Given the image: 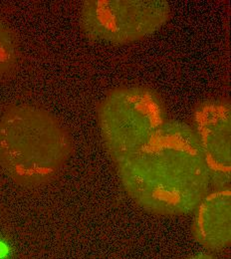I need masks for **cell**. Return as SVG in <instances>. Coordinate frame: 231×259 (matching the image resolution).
Here are the masks:
<instances>
[{
    "instance_id": "6da1fadb",
    "label": "cell",
    "mask_w": 231,
    "mask_h": 259,
    "mask_svg": "<svg viewBox=\"0 0 231 259\" xmlns=\"http://www.w3.org/2000/svg\"><path fill=\"white\" fill-rule=\"evenodd\" d=\"M116 166L124 191L151 213L187 215L210 193L201 146L184 122L167 120L146 146Z\"/></svg>"
},
{
    "instance_id": "7a4b0ae2",
    "label": "cell",
    "mask_w": 231,
    "mask_h": 259,
    "mask_svg": "<svg viewBox=\"0 0 231 259\" xmlns=\"http://www.w3.org/2000/svg\"><path fill=\"white\" fill-rule=\"evenodd\" d=\"M71 154L69 132L45 109L17 105L0 116V168L19 187L36 189L51 183Z\"/></svg>"
},
{
    "instance_id": "3957f363",
    "label": "cell",
    "mask_w": 231,
    "mask_h": 259,
    "mask_svg": "<svg viewBox=\"0 0 231 259\" xmlns=\"http://www.w3.org/2000/svg\"><path fill=\"white\" fill-rule=\"evenodd\" d=\"M166 121L163 98L146 86L116 88L106 95L98 108L102 140L116 164L137 153Z\"/></svg>"
},
{
    "instance_id": "277c9868",
    "label": "cell",
    "mask_w": 231,
    "mask_h": 259,
    "mask_svg": "<svg viewBox=\"0 0 231 259\" xmlns=\"http://www.w3.org/2000/svg\"><path fill=\"white\" fill-rule=\"evenodd\" d=\"M169 17L164 0H88L80 11V26L92 41L120 45L154 34Z\"/></svg>"
},
{
    "instance_id": "5b68a950",
    "label": "cell",
    "mask_w": 231,
    "mask_h": 259,
    "mask_svg": "<svg viewBox=\"0 0 231 259\" xmlns=\"http://www.w3.org/2000/svg\"><path fill=\"white\" fill-rule=\"evenodd\" d=\"M230 104L225 100H207L199 104L192 126L208 166L211 187H230Z\"/></svg>"
},
{
    "instance_id": "8992f818",
    "label": "cell",
    "mask_w": 231,
    "mask_h": 259,
    "mask_svg": "<svg viewBox=\"0 0 231 259\" xmlns=\"http://www.w3.org/2000/svg\"><path fill=\"white\" fill-rule=\"evenodd\" d=\"M193 234L210 251L227 248L231 241L230 189L214 190L195 209Z\"/></svg>"
},
{
    "instance_id": "52a82bcc",
    "label": "cell",
    "mask_w": 231,
    "mask_h": 259,
    "mask_svg": "<svg viewBox=\"0 0 231 259\" xmlns=\"http://www.w3.org/2000/svg\"><path fill=\"white\" fill-rule=\"evenodd\" d=\"M18 57L17 39L11 28L0 17V78L15 68Z\"/></svg>"
},
{
    "instance_id": "ba28073f",
    "label": "cell",
    "mask_w": 231,
    "mask_h": 259,
    "mask_svg": "<svg viewBox=\"0 0 231 259\" xmlns=\"http://www.w3.org/2000/svg\"><path fill=\"white\" fill-rule=\"evenodd\" d=\"M188 259H217L215 256L208 254V253H198V254H195Z\"/></svg>"
}]
</instances>
